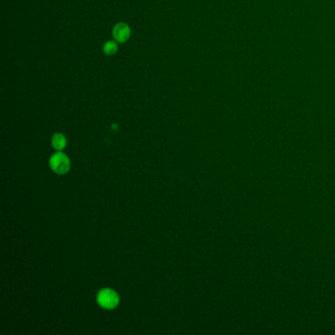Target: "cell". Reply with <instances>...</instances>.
Masks as SVG:
<instances>
[{
    "instance_id": "cell-2",
    "label": "cell",
    "mask_w": 335,
    "mask_h": 335,
    "mask_svg": "<svg viewBox=\"0 0 335 335\" xmlns=\"http://www.w3.org/2000/svg\"><path fill=\"white\" fill-rule=\"evenodd\" d=\"M49 165L57 174H65L69 171L71 163L69 158L64 153L57 152L50 157Z\"/></svg>"
},
{
    "instance_id": "cell-5",
    "label": "cell",
    "mask_w": 335,
    "mask_h": 335,
    "mask_svg": "<svg viewBox=\"0 0 335 335\" xmlns=\"http://www.w3.org/2000/svg\"><path fill=\"white\" fill-rule=\"evenodd\" d=\"M103 51L107 55H112L117 51V46L113 42H107L103 47Z\"/></svg>"
},
{
    "instance_id": "cell-3",
    "label": "cell",
    "mask_w": 335,
    "mask_h": 335,
    "mask_svg": "<svg viewBox=\"0 0 335 335\" xmlns=\"http://www.w3.org/2000/svg\"><path fill=\"white\" fill-rule=\"evenodd\" d=\"M130 34L131 31L128 25L120 23L116 25L113 29V37L119 43H124L128 41V39L130 38Z\"/></svg>"
},
{
    "instance_id": "cell-4",
    "label": "cell",
    "mask_w": 335,
    "mask_h": 335,
    "mask_svg": "<svg viewBox=\"0 0 335 335\" xmlns=\"http://www.w3.org/2000/svg\"><path fill=\"white\" fill-rule=\"evenodd\" d=\"M66 139L62 134H55L52 137V145L55 149L57 150H61L66 146Z\"/></svg>"
},
{
    "instance_id": "cell-1",
    "label": "cell",
    "mask_w": 335,
    "mask_h": 335,
    "mask_svg": "<svg viewBox=\"0 0 335 335\" xmlns=\"http://www.w3.org/2000/svg\"><path fill=\"white\" fill-rule=\"evenodd\" d=\"M97 303L106 310H112L118 306L119 296L111 289H103L97 294Z\"/></svg>"
}]
</instances>
